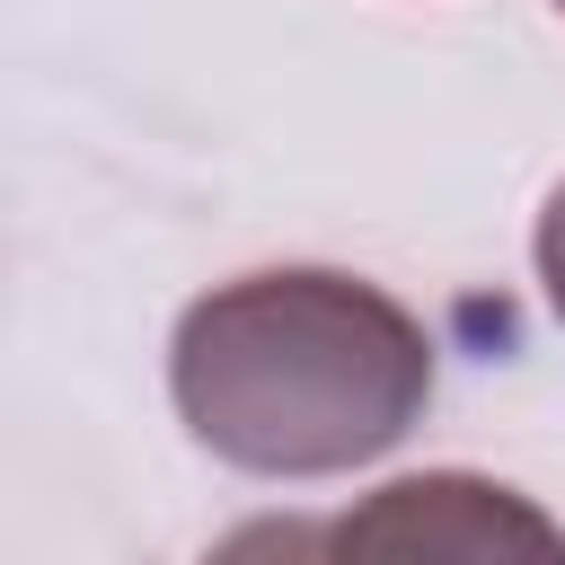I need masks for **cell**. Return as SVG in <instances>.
<instances>
[{
  "mask_svg": "<svg viewBox=\"0 0 565 565\" xmlns=\"http://www.w3.org/2000/svg\"><path fill=\"white\" fill-rule=\"evenodd\" d=\"M168 388L185 433L247 477H344L433 406V335L362 274L274 265L177 318Z\"/></svg>",
  "mask_w": 565,
  "mask_h": 565,
  "instance_id": "1",
  "label": "cell"
},
{
  "mask_svg": "<svg viewBox=\"0 0 565 565\" xmlns=\"http://www.w3.org/2000/svg\"><path fill=\"white\" fill-rule=\"evenodd\" d=\"M238 547H335V556H556L565 530H556L539 503H521L512 486H486V477L441 468V477H397V486H380L362 512H344V521H327V530H291V539L256 530V539H238Z\"/></svg>",
  "mask_w": 565,
  "mask_h": 565,
  "instance_id": "2",
  "label": "cell"
},
{
  "mask_svg": "<svg viewBox=\"0 0 565 565\" xmlns=\"http://www.w3.org/2000/svg\"><path fill=\"white\" fill-rule=\"evenodd\" d=\"M539 291H547V309H556V327H565V185L547 194V212H539Z\"/></svg>",
  "mask_w": 565,
  "mask_h": 565,
  "instance_id": "3",
  "label": "cell"
},
{
  "mask_svg": "<svg viewBox=\"0 0 565 565\" xmlns=\"http://www.w3.org/2000/svg\"><path fill=\"white\" fill-rule=\"evenodd\" d=\"M556 9H565V0H556Z\"/></svg>",
  "mask_w": 565,
  "mask_h": 565,
  "instance_id": "4",
  "label": "cell"
}]
</instances>
